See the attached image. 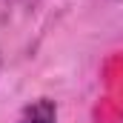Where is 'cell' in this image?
<instances>
[{"label": "cell", "mask_w": 123, "mask_h": 123, "mask_svg": "<svg viewBox=\"0 0 123 123\" xmlns=\"http://www.w3.org/2000/svg\"><path fill=\"white\" fill-rule=\"evenodd\" d=\"M17 123H57V103L52 97H37L23 109Z\"/></svg>", "instance_id": "1"}, {"label": "cell", "mask_w": 123, "mask_h": 123, "mask_svg": "<svg viewBox=\"0 0 123 123\" xmlns=\"http://www.w3.org/2000/svg\"><path fill=\"white\" fill-rule=\"evenodd\" d=\"M0 69H3V60H0Z\"/></svg>", "instance_id": "2"}]
</instances>
